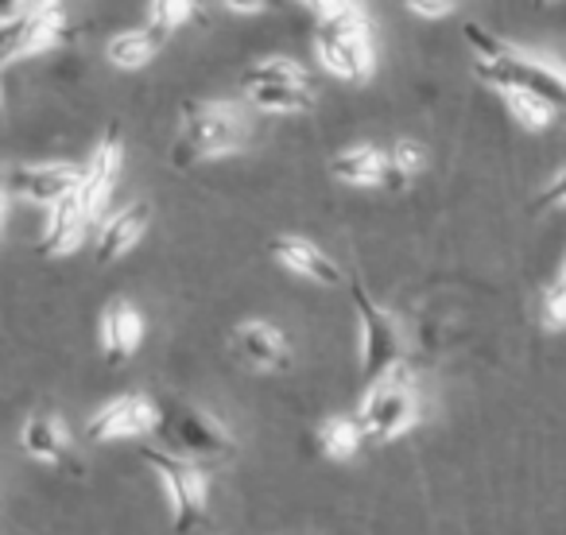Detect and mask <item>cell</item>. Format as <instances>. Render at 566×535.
Instances as JSON below:
<instances>
[{
	"label": "cell",
	"instance_id": "1",
	"mask_svg": "<svg viewBox=\"0 0 566 535\" xmlns=\"http://www.w3.org/2000/svg\"><path fill=\"white\" fill-rule=\"evenodd\" d=\"M465 48L473 55V74L496 94H532L555 113H566V63L539 51H524L481 24H465Z\"/></svg>",
	"mask_w": 566,
	"mask_h": 535
},
{
	"label": "cell",
	"instance_id": "2",
	"mask_svg": "<svg viewBox=\"0 0 566 535\" xmlns=\"http://www.w3.org/2000/svg\"><path fill=\"white\" fill-rule=\"evenodd\" d=\"M241 144H244V120L233 105H221V102L190 105L182 113L179 136L171 144V164L175 167L206 164V159L229 156Z\"/></svg>",
	"mask_w": 566,
	"mask_h": 535
},
{
	"label": "cell",
	"instance_id": "35",
	"mask_svg": "<svg viewBox=\"0 0 566 535\" xmlns=\"http://www.w3.org/2000/svg\"><path fill=\"white\" fill-rule=\"evenodd\" d=\"M539 4H555V0H539Z\"/></svg>",
	"mask_w": 566,
	"mask_h": 535
},
{
	"label": "cell",
	"instance_id": "21",
	"mask_svg": "<svg viewBox=\"0 0 566 535\" xmlns=\"http://www.w3.org/2000/svg\"><path fill=\"white\" fill-rule=\"evenodd\" d=\"M361 442H365V434L354 416H331L318 427V450H323L326 458H334V462H349V458L361 450Z\"/></svg>",
	"mask_w": 566,
	"mask_h": 535
},
{
	"label": "cell",
	"instance_id": "22",
	"mask_svg": "<svg viewBox=\"0 0 566 535\" xmlns=\"http://www.w3.org/2000/svg\"><path fill=\"white\" fill-rule=\"evenodd\" d=\"M388 151V190H400L427 167V151L416 140H396Z\"/></svg>",
	"mask_w": 566,
	"mask_h": 535
},
{
	"label": "cell",
	"instance_id": "29",
	"mask_svg": "<svg viewBox=\"0 0 566 535\" xmlns=\"http://www.w3.org/2000/svg\"><path fill=\"white\" fill-rule=\"evenodd\" d=\"M535 210H566V167H558V171L543 182L539 198H535Z\"/></svg>",
	"mask_w": 566,
	"mask_h": 535
},
{
	"label": "cell",
	"instance_id": "12",
	"mask_svg": "<svg viewBox=\"0 0 566 535\" xmlns=\"http://www.w3.org/2000/svg\"><path fill=\"white\" fill-rule=\"evenodd\" d=\"M268 252H272L275 264L287 268L292 276L307 280V284H318V287H342L346 284V272L338 268V260L326 256V252L318 249L315 241H307V237H295V233L272 237Z\"/></svg>",
	"mask_w": 566,
	"mask_h": 535
},
{
	"label": "cell",
	"instance_id": "31",
	"mask_svg": "<svg viewBox=\"0 0 566 535\" xmlns=\"http://www.w3.org/2000/svg\"><path fill=\"white\" fill-rule=\"evenodd\" d=\"M20 12H24V0H0V24L12 20V17H20Z\"/></svg>",
	"mask_w": 566,
	"mask_h": 535
},
{
	"label": "cell",
	"instance_id": "32",
	"mask_svg": "<svg viewBox=\"0 0 566 535\" xmlns=\"http://www.w3.org/2000/svg\"><path fill=\"white\" fill-rule=\"evenodd\" d=\"M63 0H24V9L28 12H55Z\"/></svg>",
	"mask_w": 566,
	"mask_h": 535
},
{
	"label": "cell",
	"instance_id": "19",
	"mask_svg": "<svg viewBox=\"0 0 566 535\" xmlns=\"http://www.w3.org/2000/svg\"><path fill=\"white\" fill-rule=\"evenodd\" d=\"M171 40L167 32H159L156 24H144V28H133V32H117L109 43H105V59H109V66H117V71H140V66H148L151 59L159 55V48Z\"/></svg>",
	"mask_w": 566,
	"mask_h": 535
},
{
	"label": "cell",
	"instance_id": "15",
	"mask_svg": "<svg viewBox=\"0 0 566 535\" xmlns=\"http://www.w3.org/2000/svg\"><path fill=\"white\" fill-rule=\"evenodd\" d=\"M144 342V318L133 303L113 300L97 318V346L109 365H125Z\"/></svg>",
	"mask_w": 566,
	"mask_h": 535
},
{
	"label": "cell",
	"instance_id": "7",
	"mask_svg": "<svg viewBox=\"0 0 566 535\" xmlns=\"http://www.w3.org/2000/svg\"><path fill=\"white\" fill-rule=\"evenodd\" d=\"M167 439H171L175 450H182V458H190V462H226L237 450L229 427L202 408H175L171 419H167Z\"/></svg>",
	"mask_w": 566,
	"mask_h": 535
},
{
	"label": "cell",
	"instance_id": "4",
	"mask_svg": "<svg viewBox=\"0 0 566 535\" xmlns=\"http://www.w3.org/2000/svg\"><path fill=\"white\" fill-rule=\"evenodd\" d=\"M357 307V357H361V380L377 385L385 377L403 373V331L365 287H354Z\"/></svg>",
	"mask_w": 566,
	"mask_h": 535
},
{
	"label": "cell",
	"instance_id": "11",
	"mask_svg": "<svg viewBox=\"0 0 566 535\" xmlns=\"http://www.w3.org/2000/svg\"><path fill=\"white\" fill-rule=\"evenodd\" d=\"M86 175H82V187H78V198L82 206H86L90 221H102L105 218V206H109V195L113 187H117L120 171H125V144H120V133L117 128H109V133L97 140L94 156H90Z\"/></svg>",
	"mask_w": 566,
	"mask_h": 535
},
{
	"label": "cell",
	"instance_id": "9",
	"mask_svg": "<svg viewBox=\"0 0 566 535\" xmlns=\"http://www.w3.org/2000/svg\"><path fill=\"white\" fill-rule=\"evenodd\" d=\"M66 20L63 9L55 12H20V17L0 24V71L12 63H20L24 55H40V51L63 43Z\"/></svg>",
	"mask_w": 566,
	"mask_h": 535
},
{
	"label": "cell",
	"instance_id": "26",
	"mask_svg": "<svg viewBox=\"0 0 566 535\" xmlns=\"http://www.w3.org/2000/svg\"><path fill=\"white\" fill-rule=\"evenodd\" d=\"M543 318H547V326H566V260L563 268H558L555 284L547 287V300H543Z\"/></svg>",
	"mask_w": 566,
	"mask_h": 535
},
{
	"label": "cell",
	"instance_id": "18",
	"mask_svg": "<svg viewBox=\"0 0 566 535\" xmlns=\"http://www.w3.org/2000/svg\"><path fill=\"white\" fill-rule=\"evenodd\" d=\"M331 175L346 187H388V151L373 144H349L331 159Z\"/></svg>",
	"mask_w": 566,
	"mask_h": 535
},
{
	"label": "cell",
	"instance_id": "24",
	"mask_svg": "<svg viewBox=\"0 0 566 535\" xmlns=\"http://www.w3.org/2000/svg\"><path fill=\"white\" fill-rule=\"evenodd\" d=\"M268 82H295V86H307V71H303L295 59L272 55V59H264V63L249 66L241 86H268Z\"/></svg>",
	"mask_w": 566,
	"mask_h": 535
},
{
	"label": "cell",
	"instance_id": "6",
	"mask_svg": "<svg viewBox=\"0 0 566 535\" xmlns=\"http://www.w3.org/2000/svg\"><path fill=\"white\" fill-rule=\"evenodd\" d=\"M357 427L373 442H396L419 423V396L408 385L403 373L385 377L377 385H365V396L357 403Z\"/></svg>",
	"mask_w": 566,
	"mask_h": 535
},
{
	"label": "cell",
	"instance_id": "14",
	"mask_svg": "<svg viewBox=\"0 0 566 535\" xmlns=\"http://www.w3.org/2000/svg\"><path fill=\"white\" fill-rule=\"evenodd\" d=\"M151 225V202L136 198V202L120 206L117 213L102 218V229H97V264H113V260L128 256V252L140 244V237L148 233Z\"/></svg>",
	"mask_w": 566,
	"mask_h": 535
},
{
	"label": "cell",
	"instance_id": "17",
	"mask_svg": "<svg viewBox=\"0 0 566 535\" xmlns=\"http://www.w3.org/2000/svg\"><path fill=\"white\" fill-rule=\"evenodd\" d=\"M20 450L43 465H59L71 454V434H66L63 419L55 411H35L20 427Z\"/></svg>",
	"mask_w": 566,
	"mask_h": 535
},
{
	"label": "cell",
	"instance_id": "20",
	"mask_svg": "<svg viewBox=\"0 0 566 535\" xmlns=\"http://www.w3.org/2000/svg\"><path fill=\"white\" fill-rule=\"evenodd\" d=\"M244 97H249L252 109H260V113H283V117L315 109V90H311V82H307V86H295V82H268V86H244Z\"/></svg>",
	"mask_w": 566,
	"mask_h": 535
},
{
	"label": "cell",
	"instance_id": "5",
	"mask_svg": "<svg viewBox=\"0 0 566 535\" xmlns=\"http://www.w3.org/2000/svg\"><path fill=\"white\" fill-rule=\"evenodd\" d=\"M140 458L156 473L175 532L187 535L202 520L206 501H210V478H206V470L198 462H190V458L171 454V450H144Z\"/></svg>",
	"mask_w": 566,
	"mask_h": 535
},
{
	"label": "cell",
	"instance_id": "28",
	"mask_svg": "<svg viewBox=\"0 0 566 535\" xmlns=\"http://www.w3.org/2000/svg\"><path fill=\"white\" fill-rule=\"evenodd\" d=\"M300 4H307V9L315 12V20H342V17L365 12L361 0H300Z\"/></svg>",
	"mask_w": 566,
	"mask_h": 535
},
{
	"label": "cell",
	"instance_id": "3",
	"mask_svg": "<svg viewBox=\"0 0 566 535\" xmlns=\"http://www.w3.org/2000/svg\"><path fill=\"white\" fill-rule=\"evenodd\" d=\"M315 59L323 71L342 82H369L377 71V48H373L369 12L342 20H318L315 28Z\"/></svg>",
	"mask_w": 566,
	"mask_h": 535
},
{
	"label": "cell",
	"instance_id": "16",
	"mask_svg": "<svg viewBox=\"0 0 566 535\" xmlns=\"http://www.w3.org/2000/svg\"><path fill=\"white\" fill-rule=\"evenodd\" d=\"M90 213L82 206L78 190L66 195L63 202L48 206V225H43V237H40V252L43 256H66L82 244V237L90 233Z\"/></svg>",
	"mask_w": 566,
	"mask_h": 535
},
{
	"label": "cell",
	"instance_id": "33",
	"mask_svg": "<svg viewBox=\"0 0 566 535\" xmlns=\"http://www.w3.org/2000/svg\"><path fill=\"white\" fill-rule=\"evenodd\" d=\"M4 213H9V190L0 187V225H4Z\"/></svg>",
	"mask_w": 566,
	"mask_h": 535
},
{
	"label": "cell",
	"instance_id": "27",
	"mask_svg": "<svg viewBox=\"0 0 566 535\" xmlns=\"http://www.w3.org/2000/svg\"><path fill=\"white\" fill-rule=\"evenodd\" d=\"M403 12H411V17H423V20H442V17H454L462 4H470V0H396Z\"/></svg>",
	"mask_w": 566,
	"mask_h": 535
},
{
	"label": "cell",
	"instance_id": "25",
	"mask_svg": "<svg viewBox=\"0 0 566 535\" xmlns=\"http://www.w3.org/2000/svg\"><path fill=\"white\" fill-rule=\"evenodd\" d=\"M198 12V0H148V24L175 35Z\"/></svg>",
	"mask_w": 566,
	"mask_h": 535
},
{
	"label": "cell",
	"instance_id": "13",
	"mask_svg": "<svg viewBox=\"0 0 566 535\" xmlns=\"http://www.w3.org/2000/svg\"><path fill=\"white\" fill-rule=\"evenodd\" d=\"M229 346H233L237 361L256 373H280L292 365V346H287V338H283L272 323H264V318H249V323L233 326Z\"/></svg>",
	"mask_w": 566,
	"mask_h": 535
},
{
	"label": "cell",
	"instance_id": "8",
	"mask_svg": "<svg viewBox=\"0 0 566 535\" xmlns=\"http://www.w3.org/2000/svg\"><path fill=\"white\" fill-rule=\"evenodd\" d=\"M82 175H86L82 164H20L0 179V187L24 202L55 206L82 187Z\"/></svg>",
	"mask_w": 566,
	"mask_h": 535
},
{
	"label": "cell",
	"instance_id": "10",
	"mask_svg": "<svg viewBox=\"0 0 566 535\" xmlns=\"http://www.w3.org/2000/svg\"><path fill=\"white\" fill-rule=\"evenodd\" d=\"M159 408L144 392H128L109 400L94 419L86 423L90 442H120V439H140L159 427Z\"/></svg>",
	"mask_w": 566,
	"mask_h": 535
},
{
	"label": "cell",
	"instance_id": "23",
	"mask_svg": "<svg viewBox=\"0 0 566 535\" xmlns=\"http://www.w3.org/2000/svg\"><path fill=\"white\" fill-rule=\"evenodd\" d=\"M501 102H504V109L520 120V128H527V133H543V128H551L558 117L547 102H539V97H532V94H501Z\"/></svg>",
	"mask_w": 566,
	"mask_h": 535
},
{
	"label": "cell",
	"instance_id": "30",
	"mask_svg": "<svg viewBox=\"0 0 566 535\" xmlns=\"http://www.w3.org/2000/svg\"><path fill=\"white\" fill-rule=\"evenodd\" d=\"M221 9L229 12H241V17H256V12H268L275 4V0H218Z\"/></svg>",
	"mask_w": 566,
	"mask_h": 535
},
{
	"label": "cell",
	"instance_id": "34",
	"mask_svg": "<svg viewBox=\"0 0 566 535\" xmlns=\"http://www.w3.org/2000/svg\"><path fill=\"white\" fill-rule=\"evenodd\" d=\"M0 133H4V86H0Z\"/></svg>",
	"mask_w": 566,
	"mask_h": 535
}]
</instances>
